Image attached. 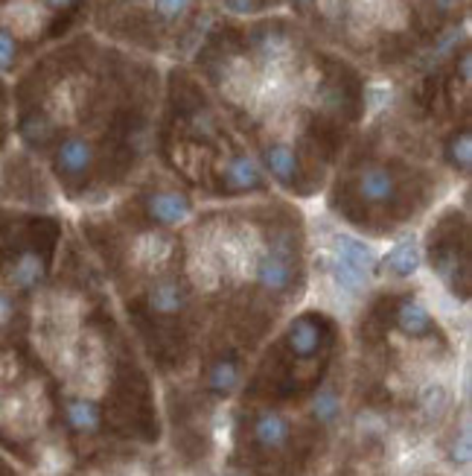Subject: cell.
I'll return each instance as SVG.
<instances>
[{
  "label": "cell",
  "mask_w": 472,
  "mask_h": 476,
  "mask_svg": "<svg viewBox=\"0 0 472 476\" xmlns=\"http://www.w3.org/2000/svg\"><path fill=\"white\" fill-rule=\"evenodd\" d=\"M53 167H56V176L67 184V190H76L79 184H85L91 179L93 167H97V149L85 137L70 135L65 141H58L53 153Z\"/></svg>",
  "instance_id": "obj_1"
},
{
  "label": "cell",
  "mask_w": 472,
  "mask_h": 476,
  "mask_svg": "<svg viewBox=\"0 0 472 476\" xmlns=\"http://www.w3.org/2000/svg\"><path fill=\"white\" fill-rule=\"evenodd\" d=\"M356 199H359V205H368V207L397 205V199H399L397 172L382 167V164L362 167L356 176Z\"/></svg>",
  "instance_id": "obj_2"
},
{
  "label": "cell",
  "mask_w": 472,
  "mask_h": 476,
  "mask_svg": "<svg viewBox=\"0 0 472 476\" xmlns=\"http://www.w3.org/2000/svg\"><path fill=\"white\" fill-rule=\"evenodd\" d=\"M329 333H333V328H329V322L324 316H318V313H303V316H298L289 324L286 348L298 359H310L329 342Z\"/></svg>",
  "instance_id": "obj_3"
},
{
  "label": "cell",
  "mask_w": 472,
  "mask_h": 476,
  "mask_svg": "<svg viewBox=\"0 0 472 476\" xmlns=\"http://www.w3.org/2000/svg\"><path fill=\"white\" fill-rule=\"evenodd\" d=\"M140 207H144L146 223L163 225V228L181 225L193 211L190 199H187V196L179 193V190H152V193L144 196V199H140Z\"/></svg>",
  "instance_id": "obj_4"
},
{
  "label": "cell",
  "mask_w": 472,
  "mask_h": 476,
  "mask_svg": "<svg viewBox=\"0 0 472 476\" xmlns=\"http://www.w3.org/2000/svg\"><path fill=\"white\" fill-rule=\"evenodd\" d=\"M146 310H149V316H158V319L181 316L187 310V289L181 286L179 278H172V275L158 278L146 293Z\"/></svg>",
  "instance_id": "obj_5"
},
{
  "label": "cell",
  "mask_w": 472,
  "mask_h": 476,
  "mask_svg": "<svg viewBox=\"0 0 472 476\" xmlns=\"http://www.w3.org/2000/svg\"><path fill=\"white\" fill-rule=\"evenodd\" d=\"M294 284V263L292 254L283 251H271L257 266V286L263 289L266 295H286Z\"/></svg>",
  "instance_id": "obj_6"
},
{
  "label": "cell",
  "mask_w": 472,
  "mask_h": 476,
  "mask_svg": "<svg viewBox=\"0 0 472 476\" xmlns=\"http://www.w3.org/2000/svg\"><path fill=\"white\" fill-rule=\"evenodd\" d=\"M222 179V193H251V190H263V172H259L257 161L248 155H233L219 172Z\"/></svg>",
  "instance_id": "obj_7"
},
{
  "label": "cell",
  "mask_w": 472,
  "mask_h": 476,
  "mask_svg": "<svg viewBox=\"0 0 472 476\" xmlns=\"http://www.w3.org/2000/svg\"><path fill=\"white\" fill-rule=\"evenodd\" d=\"M391 319L399 331L411 336V339H426V336H434V331H438L429 316V310L417 304L415 298H399L391 310Z\"/></svg>",
  "instance_id": "obj_8"
},
{
  "label": "cell",
  "mask_w": 472,
  "mask_h": 476,
  "mask_svg": "<svg viewBox=\"0 0 472 476\" xmlns=\"http://www.w3.org/2000/svg\"><path fill=\"white\" fill-rule=\"evenodd\" d=\"M251 436H254L259 450L277 453V450H283V447L289 445L292 427H289V421L280 412H259L254 418V424H251Z\"/></svg>",
  "instance_id": "obj_9"
},
{
  "label": "cell",
  "mask_w": 472,
  "mask_h": 476,
  "mask_svg": "<svg viewBox=\"0 0 472 476\" xmlns=\"http://www.w3.org/2000/svg\"><path fill=\"white\" fill-rule=\"evenodd\" d=\"M266 167L275 176L283 188H301L303 170H301V158L292 146L286 144H268L266 146Z\"/></svg>",
  "instance_id": "obj_10"
},
{
  "label": "cell",
  "mask_w": 472,
  "mask_h": 476,
  "mask_svg": "<svg viewBox=\"0 0 472 476\" xmlns=\"http://www.w3.org/2000/svg\"><path fill=\"white\" fill-rule=\"evenodd\" d=\"M336 263L338 266H347V269L353 272H359L368 278L373 272V266H376V258H373V251L364 246L362 240L356 237H347V234H341L336 237Z\"/></svg>",
  "instance_id": "obj_11"
},
{
  "label": "cell",
  "mask_w": 472,
  "mask_h": 476,
  "mask_svg": "<svg viewBox=\"0 0 472 476\" xmlns=\"http://www.w3.org/2000/svg\"><path fill=\"white\" fill-rule=\"evenodd\" d=\"M240 377H242L240 359H236L233 354H225L207 368V389L219 394V398H228V394L240 386Z\"/></svg>",
  "instance_id": "obj_12"
},
{
  "label": "cell",
  "mask_w": 472,
  "mask_h": 476,
  "mask_svg": "<svg viewBox=\"0 0 472 476\" xmlns=\"http://www.w3.org/2000/svg\"><path fill=\"white\" fill-rule=\"evenodd\" d=\"M44 275H47V260L41 258L39 251H21L18 254V260L12 263V269H9V281L15 284L18 289H32V286H39L44 281Z\"/></svg>",
  "instance_id": "obj_13"
},
{
  "label": "cell",
  "mask_w": 472,
  "mask_h": 476,
  "mask_svg": "<svg viewBox=\"0 0 472 476\" xmlns=\"http://www.w3.org/2000/svg\"><path fill=\"white\" fill-rule=\"evenodd\" d=\"M65 418L74 433L79 436H93L97 429L102 427V415H100V406L93 401H85V398H74L67 401L65 406Z\"/></svg>",
  "instance_id": "obj_14"
},
{
  "label": "cell",
  "mask_w": 472,
  "mask_h": 476,
  "mask_svg": "<svg viewBox=\"0 0 472 476\" xmlns=\"http://www.w3.org/2000/svg\"><path fill=\"white\" fill-rule=\"evenodd\" d=\"M420 266V249L415 246V242H399V246H394V251L385 258V272L394 275V278H408L415 275Z\"/></svg>",
  "instance_id": "obj_15"
},
{
  "label": "cell",
  "mask_w": 472,
  "mask_h": 476,
  "mask_svg": "<svg viewBox=\"0 0 472 476\" xmlns=\"http://www.w3.org/2000/svg\"><path fill=\"white\" fill-rule=\"evenodd\" d=\"M443 155H446V161H450L452 170L469 172V167H472V135H469V129L455 132L450 141H446Z\"/></svg>",
  "instance_id": "obj_16"
},
{
  "label": "cell",
  "mask_w": 472,
  "mask_h": 476,
  "mask_svg": "<svg viewBox=\"0 0 472 476\" xmlns=\"http://www.w3.org/2000/svg\"><path fill=\"white\" fill-rule=\"evenodd\" d=\"M21 135L30 146H44V144H50V137H53V123L47 120L44 114L32 111L21 120Z\"/></svg>",
  "instance_id": "obj_17"
},
{
  "label": "cell",
  "mask_w": 472,
  "mask_h": 476,
  "mask_svg": "<svg viewBox=\"0 0 472 476\" xmlns=\"http://www.w3.org/2000/svg\"><path fill=\"white\" fill-rule=\"evenodd\" d=\"M338 410H341V401H338L336 389H321V392L315 394V401H312V415H315V421L333 424L336 418H338Z\"/></svg>",
  "instance_id": "obj_18"
},
{
  "label": "cell",
  "mask_w": 472,
  "mask_h": 476,
  "mask_svg": "<svg viewBox=\"0 0 472 476\" xmlns=\"http://www.w3.org/2000/svg\"><path fill=\"white\" fill-rule=\"evenodd\" d=\"M254 44H257V50L263 56H277L283 48H286V36L277 32V30H271V27H259L254 32Z\"/></svg>",
  "instance_id": "obj_19"
},
{
  "label": "cell",
  "mask_w": 472,
  "mask_h": 476,
  "mask_svg": "<svg viewBox=\"0 0 472 476\" xmlns=\"http://www.w3.org/2000/svg\"><path fill=\"white\" fill-rule=\"evenodd\" d=\"M420 406L429 418H441L446 412V406H450V394H446L443 386H429L426 392H423Z\"/></svg>",
  "instance_id": "obj_20"
},
{
  "label": "cell",
  "mask_w": 472,
  "mask_h": 476,
  "mask_svg": "<svg viewBox=\"0 0 472 476\" xmlns=\"http://www.w3.org/2000/svg\"><path fill=\"white\" fill-rule=\"evenodd\" d=\"M193 0H155V13L163 18V21H175L181 18L187 9H190Z\"/></svg>",
  "instance_id": "obj_21"
},
{
  "label": "cell",
  "mask_w": 472,
  "mask_h": 476,
  "mask_svg": "<svg viewBox=\"0 0 472 476\" xmlns=\"http://www.w3.org/2000/svg\"><path fill=\"white\" fill-rule=\"evenodd\" d=\"M18 56V41L9 30H0V67H12Z\"/></svg>",
  "instance_id": "obj_22"
},
{
  "label": "cell",
  "mask_w": 472,
  "mask_h": 476,
  "mask_svg": "<svg viewBox=\"0 0 472 476\" xmlns=\"http://www.w3.org/2000/svg\"><path fill=\"white\" fill-rule=\"evenodd\" d=\"M12 316H15V301H12L6 293H0V328H6Z\"/></svg>",
  "instance_id": "obj_23"
},
{
  "label": "cell",
  "mask_w": 472,
  "mask_h": 476,
  "mask_svg": "<svg viewBox=\"0 0 472 476\" xmlns=\"http://www.w3.org/2000/svg\"><path fill=\"white\" fill-rule=\"evenodd\" d=\"M429 4H432V13H438L441 18H450L458 9V0H429Z\"/></svg>",
  "instance_id": "obj_24"
},
{
  "label": "cell",
  "mask_w": 472,
  "mask_h": 476,
  "mask_svg": "<svg viewBox=\"0 0 472 476\" xmlns=\"http://www.w3.org/2000/svg\"><path fill=\"white\" fill-rule=\"evenodd\" d=\"M225 6L231 9V13L245 15V13H254V9L259 6V0H225Z\"/></svg>",
  "instance_id": "obj_25"
},
{
  "label": "cell",
  "mask_w": 472,
  "mask_h": 476,
  "mask_svg": "<svg viewBox=\"0 0 472 476\" xmlns=\"http://www.w3.org/2000/svg\"><path fill=\"white\" fill-rule=\"evenodd\" d=\"M47 6H50L53 13H74L79 6V0H47Z\"/></svg>",
  "instance_id": "obj_26"
},
{
  "label": "cell",
  "mask_w": 472,
  "mask_h": 476,
  "mask_svg": "<svg viewBox=\"0 0 472 476\" xmlns=\"http://www.w3.org/2000/svg\"><path fill=\"white\" fill-rule=\"evenodd\" d=\"M469 79H472V59H469V50L461 53V83L469 85Z\"/></svg>",
  "instance_id": "obj_27"
},
{
  "label": "cell",
  "mask_w": 472,
  "mask_h": 476,
  "mask_svg": "<svg viewBox=\"0 0 472 476\" xmlns=\"http://www.w3.org/2000/svg\"><path fill=\"white\" fill-rule=\"evenodd\" d=\"M289 4H292V6H298V9H310V6L315 4V0H289Z\"/></svg>",
  "instance_id": "obj_28"
},
{
  "label": "cell",
  "mask_w": 472,
  "mask_h": 476,
  "mask_svg": "<svg viewBox=\"0 0 472 476\" xmlns=\"http://www.w3.org/2000/svg\"><path fill=\"white\" fill-rule=\"evenodd\" d=\"M228 476H245V473H228Z\"/></svg>",
  "instance_id": "obj_29"
}]
</instances>
